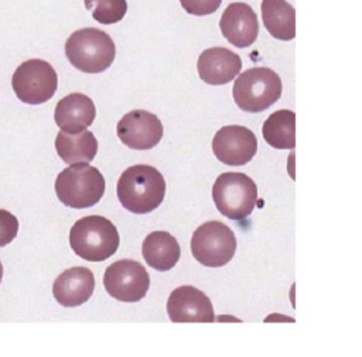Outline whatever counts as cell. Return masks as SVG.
Returning a JSON list of instances; mask_svg holds the SVG:
<instances>
[{
	"mask_svg": "<svg viewBox=\"0 0 362 357\" xmlns=\"http://www.w3.org/2000/svg\"><path fill=\"white\" fill-rule=\"evenodd\" d=\"M1 278H3V265L0 262V282H1Z\"/></svg>",
	"mask_w": 362,
	"mask_h": 357,
	"instance_id": "cell-24",
	"label": "cell"
},
{
	"mask_svg": "<svg viewBox=\"0 0 362 357\" xmlns=\"http://www.w3.org/2000/svg\"><path fill=\"white\" fill-rule=\"evenodd\" d=\"M16 96L27 104H41L49 100L58 87L55 69L42 59H28L17 66L11 78Z\"/></svg>",
	"mask_w": 362,
	"mask_h": 357,
	"instance_id": "cell-8",
	"label": "cell"
},
{
	"mask_svg": "<svg viewBox=\"0 0 362 357\" xmlns=\"http://www.w3.org/2000/svg\"><path fill=\"white\" fill-rule=\"evenodd\" d=\"M167 313L174 323H212L215 313L209 298L191 285L175 288L167 301Z\"/></svg>",
	"mask_w": 362,
	"mask_h": 357,
	"instance_id": "cell-11",
	"label": "cell"
},
{
	"mask_svg": "<svg viewBox=\"0 0 362 357\" xmlns=\"http://www.w3.org/2000/svg\"><path fill=\"white\" fill-rule=\"evenodd\" d=\"M96 116V109L90 97L83 93H69L62 97L54 111L57 126L65 133H78L89 127Z\"/></svg>",
	"mask_w": 362,
	"mask_h": 357,
	"instance_id": "cell-16",
	"label": "cell"
},
{
	"mask_svg": "<svg viewBox=\"0 0 362 357\" xmlns=\"http://www.w3.org/2000/svg\"><path fill=\"white\" fill-rule=\"evenodd\" d=\"M18 233V220L10 212L0 209V247L10 244Z\"/></svg>",
	"mask_w": 362,
	"mask_h": 357,
	"instance_id": "cell-22",
	"label": "cell"
},
{
	"mask_svg": "<svg viewBox=\"0 0 362 357\" xmlns=\"http://www.w3.org/2000/svg\"><path fill=\"white\" fill-rule=\"evenodd\" d=\"M95 277L86 267L65 270L52 285V295L65 308H75L85 303L93 294Z\"/></svg>",
	"mask_w": 362,
	"mask_h": 357,
	"instance_id": "cell-15",
	"label": "cell"
},
{
	"mask_svg": "<svg viewBox=\"0 0 362 357\" xmlns=\"http://www.w3.org/2000/svg\"><path fill=\"white\" fill-rule=\"evenodd\" d=\"M55 150L65 164L89 162L98 152V141L89 130L78 133L59 131L55 138Z\"/></svg>",
	"mask_w": 362,
	"mask_h": 357,
	"instance_id": "cell-18",
	"label": "cell"
},
{
	"mask_svg": "<svg viewBox=\"0 0 362 357\" xmlns=\"http://www.w3.org/2000/svg\"><path fill=\"white\" fill-rule=\"evenodd\" d=\"M65 55L71 65L85 73L106 71L115 59L116 47L107 32L88 27L72 32L65 42Z\"/></svg>",
	"mask_w": 362,
	"mask_h": 357,
	"instance_id": "cell-3",
	"label": "cell"
},
{
	"mask_svg": "<svg viewBox=\"0 0 362 357\" xmlns=\"http://www.w3.org/2000/svg\"><path fill=\"white\" fill-rule=\"evenodd\" d=\"M146 262L157 271L171 270L180 260V246L168 231H151L141 244Z\"/></svg>",
	"mask_w": 362,
	"mask_h": 357,
	"instance_id": "cell-17",
	"label": "cell"
},
{
	"mask_svg": "<svg viewBox=\"0 0 362 357\" xmlns=\"http://www.w3.org/2000/svg\"><path fill=\"white\" fill-rule=\"evenodd\" d=\"M280 76L266 66L242 72L233 83V100L243 111L259 113L269 109L281 96Z\"/></svg>",
	"mask_w": 362,
	"mask_h": 357,
	"instance_id": "cell-5",
	"label": "cell"
},
{
	"mask_svg": "<svg viewBox=\"0 0 362 357\" xmlns=\"http://www.w3.org/2000/svg\"><path fill=\"white\" fill-rule=\"evenodd\" d=\"M116 193L122 206L129 212L137 214L150 213L164 199L165 181L157 168L137 164L122 172Z\"/></svg>",
	"mask_w": 362,
	"mask_h": 357,
	"instance_id": "cell-1",
	"label": "cell"
},
{
	"mask_svg": "<svg viewBox=\"0 0 362 357\" xmlns=\"http://www.w3.org/2000/svg\"><path fill=\"white\" fill-rule=\"evenodd\" d=\"M116 134L132 150H150L160 143L163 124L147 110H132L119 120Z\"/></svg>",
	"mask_w": 362,
	"mask_h": 357,
	"instance_id": "cell-12",
	"label": "cell"
},
{
	"mask_svg": "<svg viewBox=\"0 0 362 357\" xmlns=\"http://www.w3.org/2000/svg\"><path fill=\"white\" fill-rule=\"evenodd\" d=\"M236 251L233 231L219 220L201 224L192 234L191 253L205 267L218 268L228 264Z\"/></svg>",
	"mask_w": 362,
	"mask_h": 357,
	"instance_id": "cell-7",
	"label": "cell"
},
{
	"mask_svg": "<svg viewBox=\"0 0 362 357\" xmlns=\"http://www.w3.org/2000/svg\"><path fill=\"white\" fill-rule=\"evenodd\" d=\"M83 3L93 20L100 24L119 23L127 11L126 0H83Z\"/></svg>",
	"mask_w": 362,
	"mask_h": 357,
	"instance_id": "cell-21",
	"label": "cell"
},
{
	"mask_svg": "<svg viewBox=\"0 0 362 357\" xmlns=\"http://www.w3.org/2000/svg\"><path fill=\"white\" fill-rule=\"evenodd\" d=\"M264 141L279 150H291L296 145V114L291 110H277L263 123Z\"/></svg>",
	"mask_w": 362,
	"mask_h": 357,
	"instance_id": "cell-20",
	"label": "cell"
},
{
	"mask_svg": "<svg viewBox=\"0 0 362 357\" xmlns=\"http://www.w3.org/2000/svg\"><path fill=\"white\" fill-rule=\"evenodd\" d=\"M106 292L120 302H139L150 286L146 268L134 260H117L110 264L103 275Z\"/></svg>",
	"mask_w": 362,
	"mask_h": 357,
	"instance_id": "cell-9",
	"label": "cell"
},
{
	"mask_svg": "<svg viewBox=\"0 0 362 357\" xmlns=\"http://www.w3.org/2000/svg\"><path fill=\"white\" fill-rule=\"evenodd\" d=\"M262 20L276 40L290 41L296 37V11L286 0H262Z\"/></svg>",
	"mask_w": 362,
	"mask_h": 357,
	"instance_id": "cell-19",
	"label": "cell"
},
{
	"mask_svg": "<svg viewBox=\"0 0 362 357\" xmlns=\"http://www.w3.org/2000/svg\"><path fill=\"white\" fill-rule=\"evenodd\" d=\"M222 35L235 47L252 45L259 34V21L253 8L246 3H230L219 21Z\"/></svg>",
	"mask_w": 362,
	"mask_h": 357,
	"instance_id": "cell-13",
	"label": "cell"
},
{
	"mask_svg": "<svg viewBox=\"0 0 362 357\" xmlns=\"http://www.w3.org/2000/svg\"><path fill=\"white\" fill-rule=\"evenodd\" d=\"M212 198L219 213L230 220H243L256 206L257 186L245 174L223 172L212 186Z\"/></svg>",
	"mask_w": 362,
	"mask_h": 357,
	"instance_id": "cell-6",
	"label": "cell"
},
{
	"mask_svg": "<svg viewBox=\"0 0 362 357\" xmlns=\"http://www.w3.org/2000/svg\"><path fill=\"white\" fill-rule=\"evenodd\" d=\"M119 241L115 224L99 214L79 219L69 231V246L74 253L92 262L105 261L112 257L117 251Z\"/></svg>",
	"mask_w": 362,
	"mask_h": 357,
	"instance_id": "cell-2",
	"label": "cell"
},
{
	"mask_svg": "<svg viewBox=\"0 0 362 357\" xmlns=\"http://www.w3.org/2000/svg\"><path fill=\"white\" fill-rule=\"evenodd\" d=\"M201 80L208 85H226L233 80L242 69V59L233 51L223 47L208 48L197 61Z\"/></svg>",
	"mask_w": 362,
	"mask_h": 357,
	"instance_id": "cell-14",
	"label": "cell"
},
{
	"mask_svg": "<svg viewBox=\"0 0 362 357\" xmlns=\"http://www.w3.org/2000/svg\"><path fill=\"white\" fill-rule=\"evenodd\" d=\"M55 193L68 207L85 209L96 205L105 193V178L88 162L72 164L55 179Z\"/></svg>",
	"mask_w": 362,
	"mask_h": 357,
	"instance_id": "cell-4",
	"label": "cell"
},
{
	"mask_svg": "<svg viewBox=\"0 0 362 357\" xmlns=\"http://www.w3.org/2000/svg\"><path fill=\"white\" fill-rule=\"evenodd\" d=\"M181 7L192 16H208L215 13L222 0H180Z\"/></svg>",
	"mask_w": 362,
	"mask_h": 357,
	"instance_id": "cell-23",
	"label": "cell"
},
{
	"mask_svg": "<svg viewBox=\"0 0 362 357\" xmlns=\"http://www.w3.org/2000/svg\"><path fill=\"white\" fill-rule=\"evenodd\" d=\"M212 151L215 157L232 167L247 164L257 151V140L252 130L243 126L221 127L214 140Z\"/></svg>",
	"mask_w": 362,
	"mask_h": 357,
	"instance_id": "cell-10",
	"label": "cell"
}]
</instances>
